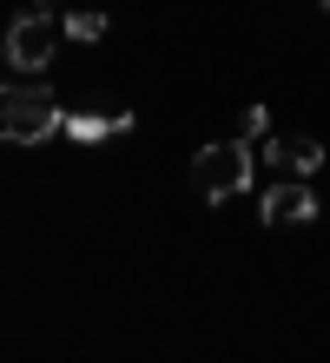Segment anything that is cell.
<instances>
[{
	"instance_id": "obj_1",
	"label": "cell",
	"mask_w": 330,
	"mask_h": 363,
	"mask_svg": "<svg viewBox=\"0 0 330 363\" xmlns=\"http://www.w3.org/2000/svg\"><path fill=\"white\" fill-rule=\"evenodd\" d=\"M60 125H66V113L47 93V79H7V93H0V133L13 145H40L47 133H60Z\"/></svg>"
},
{
	"instance_id": "obj_2",
	"label": "cell",
	"mask_w": 330,
	"mask_h": 363,
	"mask_svg": "<svg viewBox=\"0 0 330 363\" xmlns=\"http://www.w3.org/2000/svg\"><path fill=\"white\" fill-rule=\"evenodd\" d=\"M251 172H258L251 139H218V145H205V152L192 159V185H198V199H205V205L238 199V191L251 185Z\"/></svg>"
},
{
	"instance_id": "obj_3",
	"label": "cell",
	"mask_w": 330,
	"mask_h": 363,
	"mask_svg": "<svg viewBox=\"0 0 330 363\" xmlns=\"http://www.w3.org/2000/svg\"><path fill=\"white\" fill-rule=\"evenodd\" d=\"M53 40H60V27L47 20V7L20 13L13 27H7V67H13V73H47V60H53Z\"/></svg>"
},
{
	"instance_id": "obj_4",
	"label": "cell",
	"mask_w": 330,
	"mask_h": 363,
	"mask_svg": "<svg viewBox=\"0 0 330 363\" xmlns=\"http://www.w3.org/2000/svg\"><path fill=\"white\" fill-rule=\"evenodd\" d=\"M264 225H311L317 218V199H311V185L291 179V185H271L264 191V211H258Z\"/></svg>"
},
{
	"instance_id": "obj_5",
	"label": "cell",
	"mask_w": 330,
	"mask_h": 363,
	"mask_svg": "<svg viewBox=\"0 0 330 363\" xmlns=\"http://www.w3.org/2000/svg\"><path fill=\"white\" fill-rule=\"evenodd\" d=\"M264 165H284V172H297V179H311L317 165H324V145L317 139H264Z\"/></svg>"
},
{
	"instance_id": "obj_6",
	"label": "cell",
	"mask_w": 330,
	"mask_h": 363,
	"mask_svg": "<svg viewBox=\"0 0 330 363\" xmlns=\"http://www.w3.org/2000/svg\"><path fill=\"white\" fill-rule=\"evenodd\" d=\"M73 145H99V139H119V133H132V113H66V125H60Z\"/></svg>"
},
{
	"instance_id": "obj_7",
	"label": "cell",
	"mask_w": 330,
	"mask_h": 363,
	"mask_svg": "<svg viewBox=\"0 0 330 363\" xmlns=\"http://www.w3.org/2000/svg\"><path fill=\"white\" fill-rule=\"evenodd\" d=\"M66 33L93 47V40H106V13H99V7H73V13H66Z\"/></svg>"
},
{
	"instance_id": "obj_8",
	"label": "cell",
	"mask_w": 330,
	"mask_h": 363,
	"mask_svg": "<svg viewBox=\"0 0 330 363\" xmlns=\"http://www.w3.org/2000/svg\"><path fill=\"white\" fill-rule=\"evenodd\" d=\"M238 139H271V113H264V106H245V113H238Z\"/></svg>"
}]
</instances>
